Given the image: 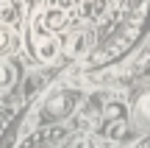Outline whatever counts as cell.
Masks as SVG:
<instances>
[{
  "mask_svg": "<svg viewBox=\"0 0 150 148\" xmlns=\"http://www.w3.org/2000/svg\"><path fill=\"white\" fill-rule=\"evenodd\" d=\"M39 22L45 25V31L53 36V34H59V31H64L67 25H70V14H67L64 9H42L39 11Z\"/></svg>",
  "mask_w": 150,
  "mask_h": 148,
  "instance_id": "6da1fadb",
  "label": "cell"
},
{
  "mask_svg": "<svg viewBox=\"0 0 150 148\" xmlns=\"http://www.w3.org/2000/svg\"><path fill=\"white\" fill-rule=\"evenodd\" d=\"M25 0H0V25L17 28L25 17Z\"/></svg>",
  "mask_w": 150,
  "mask_h": 148,
  "instance_id": "7a4b0ae2",
  "label": "cell"
},
{
  "mask_svg": "<svg viewBox=\"0 0 150 148\" xmlns=\"http://www.w3.org/2000/svg\"><path fill=\"white\" fill-rule=\"evenodd\" d=\"M61 45H64V50L70 56H83L92 45V31H72L70 36L61 39Z\"/></svg>",
  "mask_w": 150,
  "mask_h": 148,
  "instance_id": "3957f363",
  "label": "cell"
},
{
  "mask_svg": "<svg viewBox=\"0 0 150 148\" xmlns=\"http://www.w3.org/2000/svg\"><path fill=\"white\" fill-rule=\"evenodd\" d=\"M17 48H20V34H17V28L0 25V59L11 56Z\"/></svg>",
  "mask_w": 150,
  "mask_h": 148,
  "instance_id": "277c9868",
  "label": "cell"
},
{
  "mask_svg": "<svg viewBox=\"0 0 150 148\" xmlns=\"http://www.w3.org/2000/svg\"><path fill=\"white\" fill-rule=\"evenodd\" d=\"M59 48H61V42L56 36L36 39V53H39V59H42V61H53L56 56H59Z\"/></svg>",
  "mask_w": 150,
  "mask_h": 148,
  "instance_id": "5b68a950",
  "label": "cell"
},
{
  "mask_svg": "<svg viewBox=\"0 0 150 148\" xmlns=\"http://www.w3.org/2000/svg\"><path fill=\"white\" fill-rule=\"evenodd\" d=\"M108 9V0H83L81 3V17L83 20H100Z\"/></svg>",
  "mask_w": 150,
  "mask_h": 148,
  "instance_id": "8992f818",
  "label": "cell"
},
{
  "mask_svg": "<svg viewBox=\"0 0 150 148\" xmlns=\"http://www.w3.org/2000/svg\"><path fill=\"white\" fill-rule=\"evenodd\" d=\"M8 81H11V70L6 64H0V87H6Z\"/></svg>",
  "mask_w": 150,
  "mask_h": 148,
  "instance_id": "52a82bcc",
  "label": "cell"
},
{
  "mask_svg": "<svg viewBox=\"0 0 150 148\" xmlns=\"http://www.w3.org/2000/svg\"><path fill=\"white\" fill-rule=\"evenodd\" d=\"M72 148H97V145H95V143H92V140H89V137H81V140H78V143H75V145H72Z\"/></svg>",
  "mask_w": 150,
  "mask_h": 148,
  "instance_id": "ba28073f",
  "label": "cell"
},
{
  "mask_svg": "<svg viewBox=\"0 0 150 148\" xmlns=\"http://www.w3.org/2000/svg\"><path fill=\"white\" fill-rule=\"evenodd\" d=\"M70 3H75V0H70Z\"/></svg>",
  "mask_w": 150,
  "mask_h": 148,
  "instance_id": "9c48e42d",
  "label": "cell"
}]
</instances>
